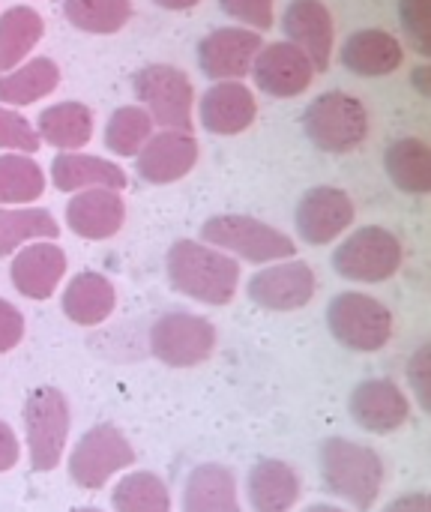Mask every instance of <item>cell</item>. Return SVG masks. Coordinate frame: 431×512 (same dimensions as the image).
<instances>
[{"instance_id":"6da1fadb","label":"cell","mask_w":431,"mask_h":512,"mask_svg":"<svg viewBox=\"0 0 431 512\" xmlns=\"http://www.w3.org/2000/svg\"><path fill=\"white\" fill-rule=\"evenodd\" d=\"M168 285L204 306H228L240 291V261L204 240H174L165 252Z\"/></svg>"},{"instance_id":"7a4b0ae2","label":"cell","mask_w":431,"mask_h":512,"mask_svg":"<svg viewBox=\"0 0 431 512\" xmlns=\"http://www.w3.org/2000/svg\"><path fill=\"white\" fill-rule=\"evenodd\" d=\"M318 462L330 495L357 512L375 510L387 483V462L375 447L351 438H330L321 444Z\"/></svg>"},{"instance_id":"3957f363","label":"cell","mask_w":431,"mask_h":512,"mask_svg":"<svg viewBox=\"0 0 431 512\" xmlns=\"http://www.w3.org/2000/svg\"><path fill=\"white\" fill-rule=\"evenodd\" d=\"M300 123L309 144L330 156L354 153L369 138V111L357 96L345 90H327L315 96L303 108Z\"/></svg>"},{"instance_id":"277c9868","label":"cell","mask_w":431,"mask_h":512,"mask_svg":"<svg viewBox=\"0 0 431 512\" xmlns=\"http://www.w3.org/2000/svg\"><path fill=\"white\" fill-rule=\"evenodd\" d=\"M198 240H204L246 264H273V261L297 258V243L285 231H279L276 225H270L258 216H249V213L210 216L201 225Z\"/></svg>"},{"instance_id":"5b68a950","label":"cell","mask_w":431,"mask_h":512,"mask_svg":"<svg viewBox=\"0 0 431 512\" xmlns=\"http://www.w3.org/2000/svg\"><path fill=\"white\" fill-rule=\"evenodd\" d=\"M72 429V408L63 390L57 387H36L24 399V444L27 459L36 474H51L60 468L69 444Z\"/></svg>"},{"instance_id":"8992f818","label":"cell","mask_w":431,"mask_h":512,"mask_svg":"<svg viewBox=\"0 0 431 512\" xmlns=\"http://www.w3.org/2000/svg\"><path fill=\"white\" fill-rule=\"evenodd\" d=\"M330 336L357 354H378L390 345L396 321L384 300L363 291H342L327 303Z\"/></svg>"},{"instance_id":"52a82bcc","label":"cell","mask_w":431,"mask_h":512,"mask_svg":"<svg viewBox=\"0 0 431 512\" xmlns=\"http://www.w3.org/2000/svg\"><path fill=\"white\" fill-rule=\"evenodd\" d=\"M402 261H405L402 240L384 225H363L351 231L330 258L336 276L357 285L390 282L402 270Z\"/></svg>"},{"instance_id":"ba28073f","label":"cell","mask_w":431,"mask_h":512,"mask_svg":"<svg viewBox=\"0 0 431 512\" xmlns=\"http://www.w3.org/2000/svg\"><path fill=\"white\" fill-rule=\"evenodd\" d=\"M132 93L150 114L156 129L192 132L195 87L192 78L171 63H147L132 75Z\"/></svg>"},{"instance_id":"9c48e42d","label":"cell","mask_w":431,"mask_h":512,"mask_svg":"<svg viewBox=\"0 0 431 512\" xmlns=\"http://www.w3.org/2000/svg\"><path fill=\"white\" fill-rule=\"evenodd\" d=\"M135 447L114 423L90 426L69 453V480L84 492L105 489L114 477L135 465Z\"/></svg>"},{"instance_id":"30bf717a","label":"cell","mask_w":431,"mask_h":512,"mask_svg":"<svg viewBox=\"0 0 431 512\" xmlns=\"http://www.w3.org/2000/svg\"><path fill=\"white\" fill-rule=\"evenodd\" d=\"M219 330L195 312H165L150 327V354L168 369H195L216 354Z\"/></svg>"},{"instance_id":"8fae6325","label":"cell","mask_w":431,"mask_h":512,"mask_svg":"<svg viewBox=\"0 0 431 512\" xmlns=\"http://www.w3.org/2000/svg\"><path fill=\"white\" fill-rule=\"evenodd\" d=\"M246 294L258 309L267 312H297L306 309L318 294L315 270L300 258H285L264 264L246 282Z\"/></svg>"},{"instance_id":"7c38bea8","label":"cell","mask_w":431,"mask_h":512,"mask_svg":"<svg viewBox=\"0 0 431 512\" xmlns=\"http://www.w3.org/2000/svg\"><path fill=\"white\" fill-rule=\"evenodd\" d=\"M357 219L354 198L339 189V186H312L297 210H294V225L297 237L309 246H330L336 243Z\"/></svg>"},{"instance_id":"4fadbf2b","label":"cell","mask_w":431,"mask_h":512,"mask_svg":"<svg viewBox=\"0 0 431 512\" xmlns=\"http://www.w3.org/2000/svg\"><path fill=\"white\" fill-rule=\"evenodd\" d=\"M315 75L318 72H315L312 60L288 39L261 45V51L255 54L252 72H249L255 87L270 99H297V96H303L312 87Z\"/></svg>"},{"instance_id":"5bb4252c","label":"cell","mask_w":431,"mask_h":512,"mask_svg":"<svg viewBox=\"0 0 431 512\" xmlns=\"http://www.w3.org/2000/svg\"><path fill=\"white\" fill-rule=\"evenodd\" d=\"M261 45L264 36L258 30L240 24L216 27L198 42V69L210 81H243L249 78Z\"/></svg>"},{"instance_id":"9a60e30c","label":"cell","mask_w":431,"mask_h":512,"mask_svg":"<svg viewBox=\"0 0 431 512\" xmlns=\"http://www.w3.org/2000/svg\"><path fill=\"white\" fill-rule=\"evenodd\" d=\"M201 147L195 132L156 129L135 156V174L150 186H168L192 174Z\"/></svg>"},{"instance_id":"2e32d148","label":"cell","mask_w":431,"mask_h":512,"mask_svg":"<svg viewBox=\"0 0 431 512\" xmlns=\"http://www.w3.org/2000/svg\"><path fill=\"white\" fill-rule=\"evenodd\" d=\"M351 420L369 435H393L411 420V396L393 378H369L351 390Z\"/></svg>"},{"instance_id":"e0dca14e","label":"cell","mask_w":431,"mask_h":512,"mask_svg":"<svg viewBox=\"0 0 431 512\" xmlns=\"http://www.w3.org/2000/svg\"><path fill=\"white\" fill-rule=\"evenodd\" d=\"M282 33L312 60L315 72L330 69L336 51V24L324 0H291L282 12Z\"/></svg>"},{"instance_id":"ac0fdd59","label":"cell","mask_w":431,"mask_h":512,"mask_svg":"<svg viewBox=\"0 0 431 512\" xmlns=\"http://www.w3.org/2000/svg\"><path fill=\"white\" fill-rule=\"evenodd\" d=\"M198 123L204 132L234 138L258 117V99L243 81H213L198 99Z\"/></svg>"},{"instance_id":"d6986e66","label":"cell","mask_w":431,"mask_h":512,"mask_svg":"<svg viewBox=\"0 0 431 512\" xmlns=\"http://www.w3.org/2000/svg\"><path fill=\"white\" fill-rule=\"evenodd\" d=\"M66 267H69L66 252L54 240H36L12 255L9 279L24 300L42 303L57 294V288L66 279Z\"/></svg>"},{"instance_id":"ffe728a7","label":"cell","mask_w":431,"mask_h":512,"mask_svg":"<svg viewBox=\"0 0 431 512\" xmlns=\"http://www.w3.org/2000/svg\"><path fill=\"white\" fill-rule=\"evenodd\" d=\"M126 225V198L120 189H84L66 201V228L90 243L120 234Z\"/></svg>"},{"instance_id":"44dd1931","label":"cell","mask_w":431,"mask_h":512,"mask_svg":"<svg viewBox=\"0 0 431 512\" xmlns=\"http://www.w3.org/2000/svg\"><path fill=\"white\" fill-rule=\"evenodd\" d=\"M339 60L348 72L360 78H387L402 69L405 63V45L396 33L381 30V27H363L354 30L342 48Z\"/></svg>"},{"instance_id":"7402d4cb","label":"cell","mask_w":431,"mask_h":512,"mask_svg":"<svg viewBox=\"0 0 431 512\" xmlns=\"http://www.w3.org/2000/svg\"><path fill=\"white\" fill-rule=\"evenodd\" d=\"M51 174V186L57 192L75 195L84 189H126L129 177L126 171L102 156H90L84 150H69V153H57L48 165Z\"/></svg>"},{"instance_id":"603a6c76","label":"cell","mask_w":431,"mask_h":512,"mask_svg":"<svg viewBox=\"0 0 431 512\" xmlns=\"http://www.w3.org/2000/svg\"><path fill=\"white\" fill-rule=\"evenodd\" d=\"M303 498V480L285 459H261L246 477L252 512H291Z\"/></svg>"},{"instance_id":"cb8c5ba5","label":"cell","mask_w":431,"mask_h":512,"mask_svg":"<svg viewBox=\"0 0 431 512\" xmlns=\"http://www.w3.org/2000/svg\"><path fill=\"white\" fill-rule=\"evenodd\" d=\"M60 309L78 327H99L117 309V288L105 273L81 270L66 282L60 294Z\"/></svg>"},{"instance_id":"d4e9b609","label":"cell","mask_w":431,"mask_h":512,"mask_svg":"<svg viewBox=\"0 0 431 512\" xmlns=\"http://www.w3.org/2000/svg\"><path fill=\"white\" fill-rule=\"evenodd\" d=\"M180 512H243L240 486L228 465L204 462L183 483Z\"/></svg>"},{"instance_id":"484cf974","label":"cell","mask_w":431,"mask_h":512,"mask_svg":"<svg viewBox=\"0 0 431 512\" xmlns=\"http://www.w3.org/2000/svg\"><path fill=\"white\" fill-rule=\"evenodd\" d=\"M33 126L42 144L54 147L57 153H69V150H84V144H90L96 120L90 105L78 99H66L42 108Z\"/></svg>"},{"instance_id":"4316f807","label":"cell","mask_w":431,"mask_h":512,"mask_svg":"<svg viewBox=\"0 0 431 512\" xmlns=\"http://www.w3.org/2000/svg\"><path fill=\"white\" fill-rule=\"evenodd\" d=\"M60 87V66L57 60L36 54L18 63L9 72H0V105L27 108Z\"/></svg>"},{"instance_id":"83f0119b","label":"cell","mask_w":431,"mask_h":512,"mask_svg":"<svg viewBox=\"0 0 431 512\" xmlns=\"http://www.w3.org/2000/svg\"><path fill=\"white\" fill-rule=\"evenodd\" d=\"M384 168L393 186L405 195H429L431 192V147L417 138H396L384 153Z\"/></svg>"},{"instance_id":"f1b7e54d","label":"cell","mask_w":431,"mask_h":512,"mask_svg":"<svg viewBox=\"0 0 431 512\" xmlns=\"http://www.w3.org/2000/svg\"><path fill=\"white\" fill-rule=\"evenodd\" d=\"M45 36V18L33 6H9L0 12V72L24 63Z\"/></svg>"},{"instance_id":"f546056e","label":"cell","mask_w":431,"mask_h":512,"mask_svg":"<svg viewBox=\"0 0 431 512\" xmlns=\"http://www.w3.org/2000/svg\"><path fill=\"white\" fill-rule=\"evenodd\" d=\"M60 222L45 207H0V258H12L36 240H57Z\"/></svg>"},{"instance_id":"4dcf8cb0","label":"cell","mask_w":431,"mask_h":512,"mask_svg":"<svg viewBox=\"0 0 431 512\" xmlns=\"http://www.w3.org/2000/svg\"><path fill=\"white\" fill-rule=\"evenodd\" d=\"M45 171L27 153H0V207H27L45 195Z\"/></svg>"},{"instance_id":"1f68e13d","label":"cell","mask_w":431,"mask_h":512,"mask_svg":"<svg viewBox=\"0 0 431 512\" xmlns=\"http://www.w3.org/2000/svg\"><path fill=\"white\" fill-rule=\"evenodd\" d=\"M114 512H171L174 498L168 483L153 471H129L111 489Z\"/></svg>"},{"instance_id":"d6a6232c","label":"cell","mask_w":431,"mask_h":512,"mask_svg":"<svg viewBox=\"0 0 431 512\" xmlns=\"http://www.w3.org/2000/svg\"><path fill=\"white\" fill-rule=\"evenodd\" d=\"M135 15L132 0H63V18L90 36H114Z\"/></svg>"},{"instance_id":"836d02e7","label":"cell","mask_w":431,"mask_h":512,"mask_svg":"<svg viewBox=\"0 0 431 512\" xmlns=\"http://www.w3.org/2000/svg\"><path fill=\"white\" fill-rule=\"evenodd\" d=\"M156 132L150 114L141 105H120L111 111L105 123V150L117 159H135L138 150L147 144V138Z\"/></svg>"},{"instance_id":"e575fe53","label":"cell","mask_w":431,"mask_h":512,"mask_svg":"<svg viewBox=\"0 0 431 512\" xmlns=\"http://www.w3.org/2000/svg\"><path fill=\"white\" fill-rule=\"evenodd\" d=\"M399 27L405 48L431 57V0H399Z\"/></svg>"},{"instance_id":"d590c367","label":"cell","mask_w":431,"mask_h":512,"mask_svg":"<svg viewBox=\"0 0 431 512\" xmlns=\"http://www.w3.org/2000/svg\"><path fill=\"white\" fill-rule=\"evenodd\" d=\"M39 147H42V141L36 135V126L18 108L0 105V150L33 156Z\"/></svg>"},{"instance_id":"8d00e7d4","label":"cell","mask_w":431,"mask_h":512,"mask_svg":"<svg viewBox=\"0 0 431 512\" xmlns=\"http://www.w3.org/2000/svg\"><path fill=\"white\" fill-rule=\"evenodd\" d=\"M219 9L234 18L240 27L267 33L276 24V3L273 0H219Z\"/></svg>"},{"instance_id":"74e56055","label":"cell","mask_w":431,"mask_h":512,"mask_svg":"<svg viewBox=\"0 0 431 512\" xmlns=\"http://www.w3.org/2000/svg\"><path fill=\"white\" fill-rule=\"evenodd\" d=\"M408 387L414 390L423 411L431 408V348L420 345L417 354L408 360Z\"/></svg>"},{"instance_id":"f35d334b","label":"cell","mask_w":431,"mask_h":512,"mask_svg":"<svg viewBox=\"0 0 431 512\" xmlns=\"http://www.w3.org/2000/svg\"><path fill=\"white\" fill-rule=\"evenodd\" d=\"M24 333H27V321H24L21 309L0 297V354L15 351L21 345Z\"/></svg>"},{"instance_id":"ab89813d","label":"cell","mask_w":431,"mask_h":512,"mask_svg":"<svg viewBox=\"0 0 431 512\" xmlns=\"http://www.w3.org/2000/svg\"><path fill=\"white\" fill-rule=\"evenodd\" d=\"M21 459V441L15 435V429L0 420V474H9Z\"/></svg>"},{"instance_id":"60d3db41","label":"cell","mask_w":431,"mask_h":512,"mask_svg":"<svg viewBox=\"0 0 431 512\" xmlns=\"http://www.w3.org/2000/svg\"><path fill=\"white\" fill-rule=\"evenodd\" d=\"M384 512H431V498L429 492H411V495H402L396 501H390Z\"/></svg>"},{"instance_id":"b9f144b4","label":"cell","mask_w":431,"mask_h":512,"mask_svg":"<svg viewBox=\"0 0 431 512\" xmlns=\"http://www.w3.org/2000/svg\"><path fill=\"white\" fill-rule=\"evenodd\" d=\"M159 9H168V12H189V9H195L201 0H153Z\"/></svg>"},{"instance_id":"7bdbcfd3","label":"cell","mask_w":431,"mask_h":512,"mask_svg":"<svg viewBox=\"0 0 431 512\" xmlns=\"http://www.w3.org/2000/svg\"><path fill=\"white\" fill-rule=\"evenodd\" d=\"M414 84L423 96H431V66H417L414 69Z\"/></svg>"},{"instance_id":"ee69618b","label":"cell","mask_w":431,"mask_h":512,"mask_svg":"<svg viewBox=\"0 0 431 512\" xmlns=\"http://www.w3.org/2000/svg\"><path fill=\"white\" fill-rule=\"evenodd\" d=\"M300 512H348L342 510V507H336V504H312V507H306V510Z\"/></svg>"},{"instance_id":"f6af8a7d","label":"cell","mask_w":431,"mask_h":512,"mask_svg":"<svg viewBox=\"0 0 431 512\" xmlns=\"http://www.w3.org/2000/svg\"><path fill=\"white\" fill-rule=\"evenodd\" d=\"M69 512H102V510H96V507H75V510H69Z\"/></svg>"}]
</instances>
